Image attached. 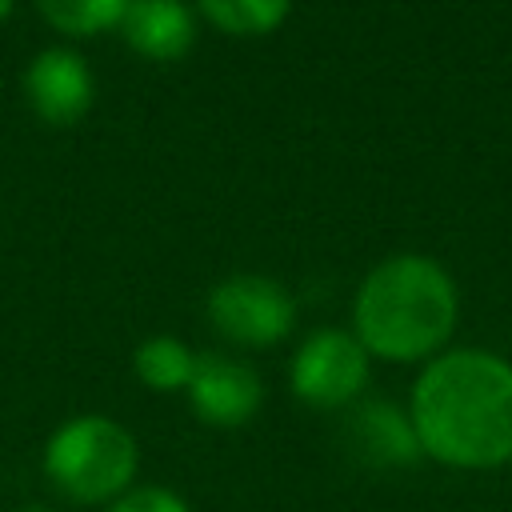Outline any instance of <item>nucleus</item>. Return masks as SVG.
Instances as JSON below:
<instances>
[{
  "label": "nucleus",
  "instance_id": "nucleus-3",
  "mask_svg": "<svg viewBox=\"0 0 512 512\" xmlns=\"http://www.w3.org/2000/svg\"><path fill=\"white\" fill-rule=\"evenodd\" d=\"M140 468L136 436L100 412H84L52 428L44 444V476L72 504H112L120 500Z\"/></svg>",
  "mask_w": 512,
  "mask_h": 512
},
{
  "label": "nucleus",
  "instance_id": "nucleus-11",
  "mask_svg": "<svg viewBox=\"0 0 512 512\" xmlns=\"http://www.w3.org/2000/svg\"><path fill=\"white\" fill-rule=\"evenodd\" d=\"M196 8L228 36H264L284 24L292 0H196Z\"/></svg>",
  "mask_w": 512,
  "mask_h": 512
},
{
  "label": "nucleus",
  "instance_id": "nucleus-5",
  "mask_svg": "<svg viewBox=\"0 0 512 512\" xmlns=\"http://www.w3.org/2000/svg\"><path fill=\"white\" fill-rule=\"evenodd\" d=\"M368 352L364 344L344 332V328H320L312 332L288 368V384L296 392V400H304L308 408L320 412H336V408H352L368 384Z\"/></svg>",
  "mask_w": 512,
  "mask_h": 512
},
{
  "label": "nucleus",
  "instance_id": "nucleus-8",
  "mask_svg": "<svg viewBox=\"0 0 512 512\" xmlns=\"http://www.w3.org/2000/svg\"><path fill=\"white\" fill-rule=\"evenodd\" d=\"M348 452L368 468H412L424 460L416 428L392 400H360L344 420Z\"/></svg>",
  "mask_w": 512,
  "mask_h": 512
},
{
  "label": "nucleus",
  "instance_id": "nucleus-6",
  "mask_svg": "<svg viewBox=\"0 0 512 512\" xmlns=\"http://www.w3.org/2000/svg\"><path fill=\"white\" fill-rule=\"evenodd\" d=\"M188 408L212 424V428H240L260 412L264 400V384L256 376V368H248L236 356L224 352H204L196 356V372L184 388Z\"/></svg>",
  "mask_w": 512,
  "mask_h": 512
},
{
  "label": "nucleus",
  "instance_id": "nucleus-7",
  "mask_svg": "<svg viewBox=\"0 0 512 512\" xmlns=\"http://www.w3.org/2000/svg\"><path fill=\"white\" fill-rule=\"evenodd\" d=\"M24 96L48 124H76L92 108V72L72 48H44L24 68Z\"/></svg>",
  "mask_w": 512,
  "mask_h": 512
},
{
  "label": "nucleus",
  "instance_id": "nucleus-10",
  "mask_svg": "<svg viewBox=\"0 0 512 512\" xmlns=\"http://www.w3.org/2000/svg\"><path fill=\"white\" fill-rule=\"evenodd\" d=\"M132 368L152 392H184L196 372V352L180 336H148L136 344Z\"/></svg>",
  "mask_w": 512,
  "mask_h": 512
},
{
  "label": "nucleus",
  "instance_id": "nucleus-1",
  "mask_svg": "<svg viewBox=\"0 0 512 512\" xmlns=\"http://www.w3.org/2000/svg\"><path fill=\"white\" fill-rule=\"evenodd\" d=\"M420 452L456 472L512 464V364L484 348L432 356L408 400Z\"/></svg>",
  "mask_w": 512,
  "mask_h": 512
},
{
  "label": "nucleus",
  "instance_id": "nucleus-4",
  "mask_svg": "<svg viewBox=\"0 0 512 512\" xmlns=\"http://www.w3.org/2000/svg\"><path fill=\"white\" fill-rule=\"evenodd\" d=\"M208 320L224 340L240 348H268L292 332L296 300L280 280L240 272L208 292Z\"/></svg>",
  "mask_w": 512,
  "mask_h": 512
},
{
  "label": "nucleus",
  "instance_id": "nucleus-12",
  "mask_svg": "<svg viewBox=\"0 0 512 512\" xmlns=\"http://www.w3.org/2000/svg\"><path fill=\"white\" fill-rule=\"evenodd\" d=\"M128 4L132 0H36L44 20L68 36H96V32L120 28Z\"/></svg>",
  "mask_w": 512,
  "mask_h": 512
},
{
  "label": "nucleus",
  "instance_id": "nucleus-14",
  "mask_svg": "<svg viewBox=\"0 0 512 512\" xmlns=\"http://www.w3.org/2000/svg\"><path fill=\"white\" fill-rule=\"evenodd\" d=\"M12 512H52L48 504H20V508H12Z\"/></svg>",
  "mask_w": 512,
  "mask_h": 512
},
{
  "label": "nucleus",
  "instance_id": "nucleus-2",
  "mask_svg": "<svg viewBox=\"0 0 512 512\" xmlns=\"http://www.w3.org/2000/svg\"><path fill=\"white\" fill-rule=\"evenodd\" d=\"M460 316L452 276L416 252L380 260L356 288L352 336L368 356L392 364H416L440 356Z\"/></svg>",
  "mask_w": 512,
  "mask_h": 512
},
{
  "label": "nucleus",
  "instance_id": "nucleus-9",
  "mask_svg": "<svg viewBox=\"0 0 512 512\" xmlns=\"http://www.w3.org/2000/svg\"><path fill=\"white\" fill-rule=\"evenodd\" d=\"M120 32L148 60H180L196 40V24L184 0H132Z\"/></svg>",
  "mask_w": 512,
  "mask_h": 512
},
{
  "label": "nucleus",
  "instance_id": "nucleus-15",
  "mask_svg": "<svg viewBox=\"0 0 512 512\" xmlns=\"http://www.w3.org/2000/svg\"><path fill=\"white\" fill-rule=\"evenodd\" d=\"M8 12H12V0H0V20H8Z\"/></svg>",
  "mask_w": 512,
  "mask_h": 512
},
{
  "label": "nucleus",
  "instance_id": "nucleus-13",
  "mask_svg": "<svg viewBox=\"0 0 512 512\" xmlns=\"http://www.w3.org/2000/svg\"><path fill=\"white\" fill-rule=\"evenodd\" d=\"M104 512H192V508H188V500L180 492L160 488V484H148V488H128Z\"/></svg>",
  "mask_w": 512,
  "mask_h": 512
}]
</instances>
